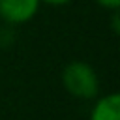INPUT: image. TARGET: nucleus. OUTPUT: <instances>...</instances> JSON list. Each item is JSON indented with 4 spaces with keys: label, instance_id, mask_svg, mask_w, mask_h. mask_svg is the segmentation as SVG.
<instances>
[{
    "label": "nucleus",
    "instance_id": "obj_1",
    "mask_svg": "<svg viewBox=\"0 0 120 120\" xmlns=\"http://www.w3.org/2000/svg\"><path fill=\"white\" fill-rule=\"evenodd\" d=\"M62 84L66 92L77 99H94L99 94V77L84 60H71L62 69Z\"/></svg>",
    "mask_w": 120,
    "mask_h": 120
},
{
    "label": "nucleus",
    "instance_id": "obj_2",
    "mask_svg": "<svg viewBox=\"0 0 120 120\" xmlns=\"http://www.w3.org/2000/svg\"><path fill=\"white\" fill-rule=\"evenodd\" d=\"M39 0H0V19L8 24H24L39 9Z\"/></svg>",
    "mask_w": 120,
    "mask_h": 120
},
{
    "label": "nucleus",
    "instance_id": "obj_3",
    "mask_svg": "<svg viewBox=\"0 0 120 120\" xmlns=\"http://www.w3.org/2000/svg\"><path fill=\"white\" fill-rule=\"evenodd\" d=\"M90 120H120V96L116 92L101 96L90 111Z\"/></svg>",
    "mask_w": 120,
    "mask_h": 120
},
{
    "label": "nucleus",
    "instance_id": "obj_4",
    "mask_svg": "<svg viewBox=\"0 0 120 120\" xmlns=\"http://www.w3.org/2000/svg\"><path fill=\"white\" fill-rule=\"evenodd\" d=\"M96 4L105 9H111V11H116L120 8V0H96Z\"/></svg>",
    "mask_w": 120,
    "mask_h": 120
},
{
    "label": "nucleus",
    "instance_id": "obj_5",
    "mask_svg": "<svg viewBox=\"0 0 120 120\" xmlns=\"http://www.w3.org/2000/svg\"><path fill=\"white\" fill-rule=\"evenodd\" d=\"M39 2L41 4H47V6H66L71 0H39Z\"/></svg>",
    "mask_w": 120,
    "mask_h": 120
}]
</instances>
